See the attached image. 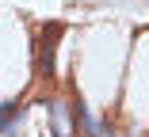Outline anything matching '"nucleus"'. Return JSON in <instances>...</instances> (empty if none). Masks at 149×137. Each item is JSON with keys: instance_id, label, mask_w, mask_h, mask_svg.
<instances>
[{"instance_id": "nucleus-1", "label": "nucleus", "mask_w": 149, "mask_h": 137, "mask_svg": "<svg viewBox=\"0 0 149 137\" xmlns=\"http://www.w3.org/2000/svg\"><path fill=\"white\" fill-rule=\"evenodd\" d=\"M46 114H50V133L54 137H73L77 129V103L65 95H50L46 99Z\"/></svg>"}, {"instance_id": "nucleus-2", "label": "nucleus", "mask_w": 149, "mask_h": 137, "mask_svg": "<svg viewBox=\"0 0 149 137\" xmlns=\"http://www.w3.org/2000/svg\"><path fill=\"white\" fill-rule=\"evenodd\" d=\"M27 111L23 99H12V103H0V137H15V118Z\"/></svg>"}]
</instances>
